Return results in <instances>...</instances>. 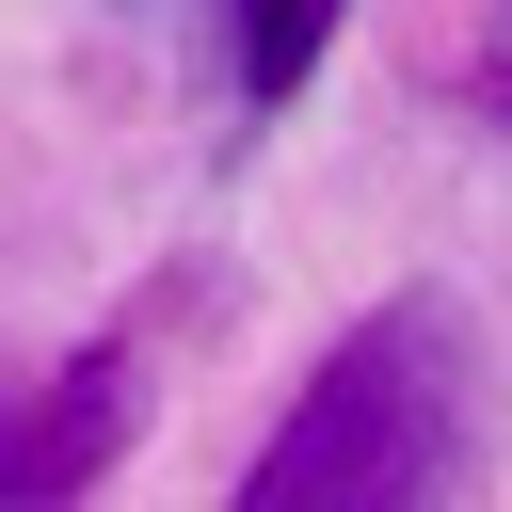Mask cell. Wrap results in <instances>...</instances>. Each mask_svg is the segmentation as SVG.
I'll list each match as a JSON object with an SVG mask.
<instances>
[{"label":"cell","mask_w":512,"mask_h":512,"mask_svg":"<svg viewBox=\"0 0 512 512\" xmlns=\"http://www.w3.org/2000/svg\"><path fill=\"white\" fill-rule=\"evenodd\" d=\"M480 352L448 304H384L368 336H336V368L304 384V416L256 448V512H400V496H448L464 480V400Z\"/></svg>","instance_id":"6da1fadb"},{"label":"cell","mask_w":512,"mask_h":512,"mask_svg":"<svg viewBox=\"0 0 512 512\" xmlns=\"http://www.w3.org/2000/svg\"><path fill=\"white\" fill-rule=\"evenodd\" d=\"M320 48H336V0H240V80L256 96H304Z\"/></svg>","instance_id":"3957f363"},{"label":"cell","mask_w":512,"mask_h":512,"mask_svg":"<svg viewBox=\"0 0 512 512\" xmlns=\"http://www.w3.org/2000/svg\"><path fill=\"white\" fill-rule=\"evenodd\" d=\"M112 432H128V368L96 352V368H64V400H48L32 432H0V496L32 512V496H64V480H96V464H112Z\"/></svg>","instance_id":"7a4b0ae2"}]
</instances>
